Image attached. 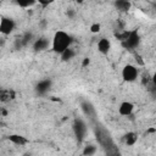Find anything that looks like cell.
Segmentation results:
<instances>
[{"label":"cell","mask_w":156,"mask_h":156,"mask_svg":"<svg viewBox=\"0 0 156 156\" xmlns=\"http://www.w3.org/2000/svg\"><path fill=\"white\" fill-rule=\"evenodd\" d=\"M72 41H73L72 37L67 32L57 30L54 34V38H52V41H51V49H52L54 52L61 54L63 50H66L67 48L71 46Z\"/></svg>","instance_id":"6da1fadb"},{"label":"cell","mask_w":156,"mask_h":156,"mask_svg":"<svg viewBox=\"0 0 156 156\" xmlns=\"http://www.w3.org/2000/svg\"><path fill=\"white\" fill-rule=\"evenodd\" d=\"M121 43H122V46L124 49H128V50L136 49L139 46V44H140V35H139L138 30H130L128 37Z\"/></svg>","instance_id":"7a4b0ae2"},{"label":"cell","mask_w":156,"mask_h":156,"mask_svg":"<svg viewBox=\"0 0 156 156\" xmlns=\"http://www.w3.org/2000/svg\"><path fill=\"white\" fill-rule=\"evenodd\" d=\"M72 127H73V133H74L77 140L82 141L85 138L87 132H88V127H87L85 122L83 119H80V118H77V119H74Z\"/></svg>","instance_id":"3957f363"},{"label":"cell","mask_w":156,"mask_h":156,"mask_svg":"<svg viewBox=\"0 0 156 156\" xmlns=\"http://www.w3.org/2000/svg\"><path fill=\"white\" fill-rule=\"evenodd\" d=\"M139 76V69L134 65H126L122 69V78L126 82H134Z\"/></svg>","instance_id":"277c9868"},{"label":"cell","mask_w":156,"mask_h":156,"mask_svg":"<svg viewBox=\"0 0 156 156\" xmlns=\"http://www.w3.org/2000/svg\"><path fill=\"white\" fill-rule=\"evenodd\" d=\"M16 28V23L11 17H1L0 18V33L4 35L11 34Z\"/></svg>","instance_id":"5b68a950"},{"label":"cell","mask_w":156,"mask_h":156,"mask_svg":"<svg viewBox=\"0 0 156 156\" xmlns=\"http://www.w3.org/2000/svg\"><path fill=\"white\" fill-rule=\"evenodd\" d=\"M51 85H52V82L50 79H43L35 85V91L39 95H45L51 89Z\"/></svg>","instance_id":"8992f818"},{"label":"cell","mask_w":156,"mask_h":156,"mask_svg":"<svg viewBox=\"0 0 156 156\" xmlns=\"http://www.w3.org/2000/svg\"><path fill=\"white\" fill-rule=\"evenodd\" d=\"M49 45H50V40L49 38H45V37H41V38H38L34 43H33V49L34 51H44L46 49H49Z\"/></svg>","instance_id":"52a82bcc"},{"label":"cell","mask_w":156,"mask_h":156,"mask_svg":"<svg viewBox=\"0 0 156 156\" xmlns=\"http://www.w3.org/2000/svg\"><path fill=\"white\" fill-rule=\"evenodd\" d=\"M80 108H82V111L84 112V115L88 116V117H91V118H93V117L96 116L95 107L91 105V102H89V101H87V100H84V101L80 102Z\"/></svg>","instance_id":"ba28073f"},{"label":"cell","mask_w":156,"mask_h":156,"mask_svg":"<svg viewBox=\"0 0 156 156\" xmlns=\"http://www.w3.org/2000/svg\"><path fill=\"white\" fill-rule=\"evenodd\" d=\"M133 110H134V105H133L132 102H129V101H123V102L119 105V107H118V113H119L121 116H129V115H132Z\"/></svg>","instance_id":"9c48e42d"},{"label":"cell","mask_w":156,"mask_h":156,"mask_svg":"<svg viewBox=\"0 0 156 156\" xmlns=\"http://www.w3.org/2000/svg\"><path fill=\"white\" fill-rule=\"evenodd\" d=\"M110 49H111V41L107 39V38H101L99 41H98V50L104 54V55H107L110 52Z\"/></svg>","instance_id":"30bf717a"},{"label":"cell","mask_w":156,"mask_h":156,"mask_svg":"<svg viewBox=\"0 0 156 156\" xmlns=\"http://www.w3.org/2000/svg\"><path fill=\"white\" fill-rule=\"evenodd\" d=\"M7 138H9V140H10L11 143H13L15 145H20V146L26 145V144L28 143L27 138L23 136V135H20V134H11V135H9Z\"/></svg>","instance_id":"8fae6325"},{"label":"cell","mask_w":156,"mask_h":156,"mask_svg":"<svg viewBox=\"0 0 156 156\" xmlns=\"http://www.w3.org/2000/svg\"><path fill=\"white\" fill-rule=\"evenodd\" d=\"M60 55H61V60L65 61V62H67V61H69V60H72V58L74 57L76 52H74V50L71 49V46H69V48H67L66 50H63Z\"/></svg>","instance_id":"7c38bea8"},{"label":"cell","mask_w":156,"mask_h":156,"mask_svg":"<svg viewBox=\"0 0 156 156\" xmlns=\"http://www.w3.org/2000/svg\"><path fill=\"white\" fill-rule=\"evenodd\" d=\"M136 139H138V135H136V133H133V132H129L124 135V143L129 146L134 145L136 143Z\"/></svg>","instance_id":"4fadbf2b"},{"label":"cell","mask_w":156,"mask_h":156,"mask_svg":"<svg viewBox=\"0 0 156 156\" xmlns=\"http://www.w3.org/2000/svg\"><path fill=\"white\" fill-rule=\"evenodd\" d=\"M115 6H116L119 11H127V10H129V7H130V2H129V0H116Z\"/></svg>","instance_id":"5bb4252c"},{"label":"cell","mask_w":156,"mask_h":156,"mask_svg":"<svg viewBox=\"0 0 156 156\" xmlns=\"http://www.w3.org/2000/svg\"><path fill=\"white\" fill-rule=\"evenodd\" d=\"M96 151H98V147H96V145L89 144V145L84 146V149H83L82 154H83V155H88V156H90V155H94Z\"/></svg>","instance_id":"9a60e30c"},{"label":"cell","mask_w":156,"mask_h":156,"mask_svg":"<svg viewBox=\"0 0 156 156\" xmlns=\"http://www.w3.org/2000/svg\"><path fill=\"white\" fill-rule=\"evenodd\" d=\"M15 2L20 6V7H23V9H27V7H30L33 6L37 0H15Z\"/></svg>","instance_id":"2e32d148"},{"label":"cell","mask_w":156,"mask_h":156,"mask_svg":"<svg viewBox=\"0 0 156 156\" xmlns=\"http://www.w3.org/2000/svg\"><path fill=\"white\" fill-rule=\"evenodd\" d=\"M11 99H13V95H12L11 91H7V90H1L0 91V100L1 101H9Z\"/></svg>","instance_id":"e0dca14e"},{"label":"cell","mask_w":156,"mask_h":156,"mask_svg":"<svg viewBox=\"0 0 156 156\" xmlns=\"http://www.w3.org/2000/svg\"><path fill=\"white\" fill-rule=\"evenodd\" d=\"M129 32L130 30H123L122 33H116V38L118 39V40H121V41H123L127 37H128V34H129Z\"/></svg>","instance_id":"ac0fdd59"},{"label":"cell","mask_w":156,"mask_h":156,"mask_svg":"<svg viewBox=\"0 0 156 156\" xmlns=\"http://www.w3.org/2000/svg\"><path fill=\"white\" fill-rule=\"evenodd\" d=\"M100 28H101V26L99 23H94V24L90 26V32L91 33H99L100 32Z\"/></svg>","instance_id":"d6986e66"},{"label":"cell","mask_w":156,"mask_h":156,"mask_svg":"<svg viewBox=\"0 0 156 156\" xmlns=\"http://www.w3.org/2000/svg\"><path fill=\"white\" fill-rule=\"evenodd\" d=\"M55 1H57V0H37V2H39L43 6H48V5H50V4L55 2Z\"/></svg>","instance_id":"ffe728a7"},{"label":"cell","mask_w":156,"mask_h":156,"mask_svg":"<svg viewBox=\"0 0 156 156\" xmlns=\"http://www.w3.org/2000/svg\"><path fill=\"white\" fill-rule=\"evenodd\" d=\"M89 62H90V60H89L88 57H85V58L83 60V63H82V66H83V67H85L87 65H89Z\"/></svg>","instance_id":"44dd1931"},{"label":"cell","mask_w":156,"mask_h":156,"mask_svg":"<svg viewBox=\"0 0 156 156\" xmlns=\"http://www.w3.org/2000/svg\"><path fill=\"white\" fill-rule=\"evenodd\" d=\"M73 15H74L73 11H67V16H68V17H73Z\"/></svg>","instance_id":"7402d4cb"}]
</instances>
